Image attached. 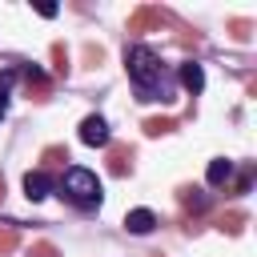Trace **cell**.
Returning a JSON list of instances; mask_svg holds the SVG:
<instances>
[{
  "label": "cell",
  "instance_id": "cell-5",
  "mask_svg": "<svg viewBox=\"0 0 257 257\" xmlns=\"http://www.w3.org/2000/svg\"><path fill=\"white\" fill-rule=\"evenodd\" d=\"M153 225H157L153 209H133V213H124V229H128V233H153Z\"/></svg>",
  "mask_w": 257,
  "mask_h": 257
},
{
  "label": "cell",
  "instance_id": "cell-9",
  "mask_svg": "<svg viewBox=\"0 0 257 257\" xmlns=\"http://www.w3.org/2000/svg\"><path fill=\"white\" fill-rule=\"evenodd\" d=\"M4 108H8V96H0V116H4Z\"/></svg>",
  "mask_w": 257,
  "mask_h": 257
},
{
  "label": "cell",
  "instance_id": "cell-1",
  "mask_svg": "<svg viewBox=\"0 0 257 257\" xmlns=\"http://www.w3.org/2000/svg\"><path fill=\"white\" fill-rule=\"evenodd\" d=\"M124 68H128V80L137 84L141 100H157V88H161V60L149 44H133L124 52Z\"/></svg>",
  "mask_w": 257,
  "mask_h": 257
},
{
  "label": "cell",
  "instance_id": "cell-3",
  "mask_svg": "<svg viewBox=\"0 0 257 257\" xmlns=\"http://www.w3.org/2000/svg\"><path fill=\"white\" fill-rule=\"evenodd\" d=\"M80 141L92 145V149L108 145V124H104V116H84V120H80Z\"/></svg>",
  "mask_w": 257,
  "mask_h": 257
},
{
  "label": "cell",
  "instance_id": "cell-7",
  "mask_svg": "<svg viewBox=\"0 0 257 257\" xmlns=\"http://www.w3.org/2000/svg\"><path fill=\"white\" fill-rule=\"evenodd\" d=\"M209 185H225L229 177H233V161H225V157H217V161H209Z\"/></svg>",
  "mask_w": 257,
  "mask_h": 257
},
{
  "label": "cell",
  "instance_id": "cell-6",
  "mask_svg": "<svg viewBox=\"0 0 257 257\" xmlns=\"http://www.w3.org/2000/svg\"><path fill=\"white\" fill-rule=\"evenodd\" d=\"M181 84H185L189 92H201V88H205V68H201L197 60H185V64H181Z\"/></svg>",
  "mask_w": 257,
  "mask_h": 257
},
{
  "label": "cell",
  "instance_id": "cell-4",
  "mask_svg": "<svg viewBox=\"0 0 257 257\" xmlns=\"http://www.w3.org/2000/svg\"><path fill=\"white\" fill-rule=\"evenodd\" d=\"M24 193H28V201H44V197L52 193V177H48L44 169H32V173L24 177Z\"/></svg>",
  "mask_w": 257,
  "mask_h": 257
},
{
  "label": "cell",
  "instance_id": "cell-8",
  "mask_svg": "<svg viewBox=\"0 0 257 257\" xmlns=\"http://www.w3.org/2000/svg\"><path fill=\"white\" fill-rule=\"evenodd\" d=\"M12 80H16V72H12V68H4V72H0V96H8Z\"/></svg>",
  "mask_w": 257,
  "mask_h": 257
},
{
  "label": "cell",
  "instance_id": "cell-2",
  "mask_svg": "<svg viewBox=\"0 0 257 257\" xmlns=\"http://www.w3.org/2000/svg\"><path fill=\"white\" fill-rule=\"evenodd\" d=\"M60 197L72 201L76 209H96L104 193H100V181H96L92 169L72 165V169H64V177H60Z\"/></svg>",
  "mask_w": 257,
  "mask_h": 257
}]
</instances>
